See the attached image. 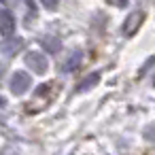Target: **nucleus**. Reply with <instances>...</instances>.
Masks as SVG:
<instances>
[{
    "label": "nucleus",
    "instance_id": "nucleus-1",
    "mask_svg": "<svg viewBox=\"0 0 155 155\" xmlns=\"http://www.w3.org/2000/svg\"><path fill=\"white\" fill-rule=\"evenodd\" d=\"M11 91L15 94V96H21V94H26L28 89H30V85H32V81H30V74L28 72H24V70H15L13 72V77H11Z\"/></svg>",
    "mask_w": 155,
    "mask_h": 155
},
{
    "label": "nucleus",
    "instance_id": "nucleus-2",
    "mask_svg": "<svg viewBox=\"0 0 155 155\" xmlns=\"http://www.w3.org/2000/svg\"><path fill=\"white\" fill-rule=\"evenodd\" d=\"M26 64H28L30 70L36 72V74H45L47 68H49L47 55H43V53H38V51H30V53L26 55Z\"/></svg>",
    "mask_w": 155,
    "mask_h": 155
},
{
    "label": "nucleus",
    "instance_id": "nucleus-3",
    "mask_svg": "<svg viewBox=\"0 0 155 155\" xmlns=\"http://www.w3.org/2000/svg\"><path fill=\"white\" fill-rule=\"evenodd\" d=\"M142 21H144V13H142V11L132 13V15L125 19V24H123V34H125V36H134V34L138 32V28L142 26Z\"/></svg>",
    "mask_w": 155,
    "mask_h": 155
},
{
    "label": "nucleus",
    "instance_id": "nucleus-4",
    "mask_svg": "<svg viewBox=\"0 0 155 155\" xmlns=\"http://www.w3.org/2000/svg\"><path fill=\"white\" fill-rule=\"evenodd\" d=\"M15 32V15L11 11H0V34L2 36H11Z\"/></svg>",
    "mask_w": 155,
    "mask_h": 155
},
{
    "label": "nucleus",
    "instance_id": "nucleus-5",
    "mask_svg": "<svg viewBox=\"0 0 155 155\" xmlns=\"http://www.w3.org/2000/svg\"><path fill=\"white\" fill-rule=\"evenodd\" d=\"M81 62H83V51H72L62 64V72H74L81 66Z\"/></svg>",
    "mask_w": 155,
    "mask_h": 155
},
{
    "label": "nucleus",
    "instance_id": "nucleus-6",
    "mask_svg": "<svg viewBox=\"0 0 155 155\" xmlns=\"http://www.w3.org/2000/svg\"><path fill=\"white\" fill-rule=\"evenodd\" d=\"M21 47H24V41H21V38H15V36H13V38H7V41L2 43V51H5L7 55H15Z\"/></svg>",
    "mask_w": 155,
    "mask_h": 155
},
{
    "label": "nucleus",
    "instance_id": "nucleus-7",
    "mask_svg": "<svg viewBox=\"0 0 155 155\" xmlns=\"http://www.w3.org/2000/svg\"><path fill=\"white\" fill-rule=\"evenodd\" d=\"M98 81H100V72H91V74H87L83 81H79L77 91H87V89H91L94 85H98Z\"/></svg>",
    "mask_w": 155,
    "mask_h": 155
},
{
    "label": "nucleus",
    "instance_id": "nucleus-8",
    "mask_svg": "<svg viewBox=\"0 0 155 155\" xmlns=\"http://www.w3.org/2000/svg\"><path fill=\"white\" fill-rule=\"evenodd\" d=\"M41 45L47 49V53H55V51H60V41H58L55 36H43V38H41Z\"/></svg>",
    "mask_w": 155,
    "mask_h": 155
},
{
    "label": "nucleus",
    "instance_id": "nucleus-9",
    "mask_svg": "<svg viewBox=\"0 0 155 155\" xmlns=\"http://www.w3.org/2000/svg\"><path fill=\"white\" fill-rule=\"evenodd\" d=\"M41 2L45 5L47 11H55V9L60 7V0H41Z\"/></svg>",
    "mask_w": 155,
    "mask_h": 155
},
{
    "label": "nucleus",
    "instance_id": "nucleus-10",
    "mask_svg": "<svg viewBox=\"0 0 155 155\" xmlns=\"http://www.w3.org/2000/svg\"><path fill=\"white\" fill-rule=\"evenodd\" d=\"M49 89H51V85H41V87L36 89V96H47Z\"/></svg>",
    "mask_w": 155,
    "mask_h": 155
},
{
    "label": "nucleus",
    "instance_id": "nucleus-11",
    "mask_svg": "<svg viewBox=\"0 0 155 155\" xmlns=\"http://www.w3.org/2000/svg\"><path fill=\"white\" fill-rule=\"evenodd\" d=\"M144 136H147L149 140H153V142H155V127H149V130L144 132Z\"/></svg>",
    "mask_w": 155,
    "mask_h": 155
},
{
    "label": "nucleus",
    "instance_id": "nucleus-12",
    "mask_svg": "<svg viewBox=\"0 0 155 155\" xmlns=\"http://www.w3.org/2000/svg\"><path fill=\"white\" fill-rule=\"evenodd\" d=\"M117 2H119V7H125V5H127V0H117Z\"/></svg>",
    "mask_w": 155,
    "mask_h": 155
},
{
    "label": "nucleus",
    "instance_id": "nucleus-13",
    "mask_svg": "<svg viewBox=\"0 0 155 155\" xmlns=\"http://www.w3.org/2000/svg\"><path fill=\"white\" fill-rule=\"evenodd\" d=\"M0 79H2V68H0Z\"/></svg>",
    "mask_w": 155,
    "mask_h": 155
},
{
    "label": "nucleus",
    "instance_id": "nucleus-14",
    "mask_svg": "<svg viewBox=\"0 0 155 155\" xmlns=\"http://www.w3.org/2000/svg\"><path fill=\"white\" fill-rule=\"evenodd\" d=\"M153 87H155V79H153Z\"/></svg>",
    "mask_w": 155,
    "mask_h": 155
}]
</instances>
